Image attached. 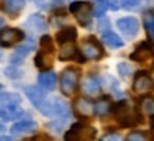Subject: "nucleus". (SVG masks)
Wrapping results in <instances>:
<instances>
[{"instance_id":"obj_1","label":"nucleus","mask_w":154,"mask_h":141,"mask_svg":"<svg viewBox=\"0 0 154 141\" xmlns=\"http://www.w3.org/2000/svg\"><path fill=\"white\" fill-rule=\"evenodd\" d=\"M113 114L121 127H133L141 123V114L137 110L131 109L126 101H120L113 107Z\"/></svg>"},{"instance_id":"obj_2","label":"nucleus","mask_w":154,"mask_h":141,"mask_svg":"<svg viewBox=\"0 0 154 141\" xmlns=\"http://www.w3.org/2000/svg\"><path fill=\"white\" fill-rule=\"evenodd\" d=\"M97 131L84 123L73 124L64 134V141H94Z\"/></svg>"},{"instance_id":"obj_3","label":"nucleus","mask_w":154,"mask_h":141,"mask_svg":"<svg viewBox=\"0 0 154 141\" xmlns=\"http://www.w3.org/2000/svg\"><path fill=\"white\" fill-rule=\"evenodd\" d=\"M40 111L46 115L50 117H57V118H69V109H67V104L61 100V98L53 97L50 100H44V103L40 107Z\"/></svg>"},{"instance_id":"obj_4","label":"nucleus","mask_w":154,"mask_h":141,"mask_svg":"<svg viewBox=\"0 0 154 141\" xmlns=\"http://www.w3.org/2000/svg\"><path fill=\"white\" fill-rule=\"evenodd\" d=\"M79 77H80V73L73 67H67L66 70H63L60 77V88L66 97L74 96L79 86Z\"/></svg>"},{"instance_id":"obj_5","label":"nucleus","mask_w":154,"mask_h":141,"mask_svg":"<svg viewBox=\"0 0 154 141\" xmlns=\"http://www.w3.org/2000/svg\"><path fill=\"white\" fill-rule=\"evenodd\" d=\"M70 11L76 16L77 22L84 27L91 23V6L86 2H73L70 5Z\"/></svg>"},{"instance_id":"obj_6","label":"nucleus","mask_w":154,"mask_h":141,"mask_svg":"<svg viewBox=\"0 0 154 141\" xmlns=\"http://www.w3.org/2000/svg\"><path fill=\"white\" fill-rule=\"evenodd\" d=\"M24 37L22 30L13 27H5L0 30V46L2 47H11L14 44L20 43Z\"/></svg>"},{"instance_id":"obj_7","label":"nucleus","mask_w":154,"mask_h":141,"mask_svg":"<svg viewBox=\"0 0 154 141\" xmlns=\"http://www.w3.org/2000/svg\"><path fill=\"white\" fill-rule=\"evenodd\" d=\"M82 54L84 56V59L88 60H99L103 56V49L99 44V41L94 37L86 38L82 44Z\"/></svg>"},{"instance_id":"obj_8","label":"nucleus","mask_w":154,"mask_h":141,"mask_svg":"<svg viewBox=\"0 0 154 141\" xmlns=\"http://www.w3.org/2000/svg\"><path fill=\"white\" fill-rule=\"evenodd\" d=\"M154 88V81L151 80V77L144 73V71H140L136 74L134 77V81H133V90L137 94H146V93L151 91Z\"/></svg>"},{"instance_id":"obj_9","label":"nucleus","mask_w":154,"mask_h":141,"mask_svg":"<svg viewBox=\"0 0 154 141\" xmlns=\"http://www.w3.org/2000/svg\"><path fill=\"white\" fill-rule=\"evenodd\" d=\"M117 27L120 29V32L126 37L131 38L134 36H137L138 33V20L136 17H131V16L121 17V19L117 20Z\"/></svg>"},{"instance_id":"obj_10","label":"nucleus","mask_w":154,"mask_h":141,"mask_svg":"<svg viewBox=\"0 0 154 141\" xmlns=\"http://www.w3.org/2000/svg\"><path fill=\"white\" fill-rule=\"evenodd\" d=\"M74 111H76V114L80 118H88V117H91L96 113L93 103L84 97L77 98L74 101Z\"/></svg>"},{"instance_id":"obj_11","label":"nucleus","mask_w":154,"mask_h":141,"mask_svg":"<svg viewBox=\"0 0 154 141\" xmlns=\"http://www.w3.org/2000/svg\"><path fill=\"white\" fill-rule=\"evenodd\" d=\"M24 93H26V96L29 97V100L32 101V103L40 109L42 107V104L44 103V100H46V96H44L43 90H42V87H36V86H29L24 88Z\"/></svg>"},{"instance_id":"obj_12","label":"nucleus","mask_w":154,"mask_h":141,"mask_svg":"<svg viewBox=\"0 0 154 141\" xmlns=\"http://www.w3.org/2000/svg\"><path fill=\"white\" fill-rule=\"evenodd\" d=\"M151 57H153V50H151V47H150L149 44H146V43L138 46L137 49L131 53V56H130V59L137 61V63H146Z\"/></svg>"},{"instance_id":"obj_13","label":"nucleus","mask_w":154,"mask_h":141,"mask_svg":"<svg viewBox=\"0 0 154 141\" xmlns=\"http://www.w3.org/2000/svg\"><path fill=\"white\" fill-rule=\"evenodd\" d=\"M37 128V124L33 120H22V121H17L11 125L10 133L13 136H19L23 133H29V131H34Z\"/></svg>"},{"instance_id":"obj_14","label":"nucleus","mask_w":154,"mask_h":141,"mask_svg":"<svg viewBox=\"0 0 154 141\" xmlns=\"http://www.w3.org/2000/svg\"><path fill=\"white\" fill-rule=\"evenodd\" d=\"M34 63H36V67L40 69V70H49L51 64H53V53H49V51H38L36 57H34Z\"/></svg>"},{"instance_id":"obj_15","label":"nucleus","mask_w":154,"mask_h":141,"mask_svg":"<svg viewBox=\"0 0 154 141\" xmlns=\"http://www.w3.org/2000/svg\"><path fill=\"white\" fill-rule=\"evenodd\" d=\"M33 47H34L33 40H30L29 43L22 44L20 47H17L16 51H14V54L11 56V63H13V64H19V63H22L23 60H24V57H27L29 53L33 50Z\"/></svg>"},{"instance_id":"obj_16","label":"nucleus","mask_w":154,"mask_h":141,"mask_svg":"<svg viewBox=\"0 0 154 141\" xmlns=\"http://www.w3.org/2000/svg\"><path fill=\"white\" fill-rule=\"evenodd\" d=\"M101 37H103V41H104L109 47L111 49H120L123 47V40H121L114 32H111V29H107V30H103L101 32Z\"/></svg>"},{"instance_id":"obj_17","label":"nucleus","mask_w":154,"mask_h":141,"mask_svg":"<svg viewBox=\"0 0 154 141\" xmlns=\"http://www.w3.org/2000/svg\"><path fill=\"white\" fill-rule=\"evenodd\" d=\"M38 86L43 90H53L56 86V74L53 71H42L38 74Z\"/></svg>"},{"instance_id":"obj_18","label":"nucleus","mask_w":154,"mask_h":141,"mask_svg":"<svg viewBox=\"0 0 154 141\" xmlns=\"http://www.w3.org/2000/svg\"><path fill=\"white\" fill-rule=\"evenodd\" d=\"M77 37V30L74 27H64L61 29L60 32L56 34V40L57 43L60 44H66V43H73Z\"/></svg>"},{"instance_id":"obj_19","label":"nucleus","mask_w":154,"mask_h":141,"mask_svg":"<svg viewBox=\"0 0 154 141\" xmlns=\"http://www.w3.org/2000/svg\"><path fill=\"white\" fill-rule=\"evenodd\" d=\"M59 57H60V60L77 59V57H79V50H77V47L73 43H66V44H63V47H61V50H60V54H59ZM79 60H80V63H83V61H84V59H82V57H79Z\"/></svg>"},{"instance_id":"obj_20","label":"nucleus","mask_w":154,"mask_h":141,"mask_svg":"<svg viewBox=\"0 0 154 141\" xmlns=\"http://www.w3.org/2000/svg\"><path fill=\"white\" fill-rule=\"evenodd\" d=\"M20 114H23L20 106H13V107L0 106V120H3V121L14 120V118H17Z\"/></svg>"},{"instance_id":"obj_21","label":"nucleus","mask_w":154,"mask_h":141,"mask_svg":"<svg viewBox=\"0 0 154 141\" xmlns=\"http://www.w3.org/2000/svg\"><path fill=\"white\" fill-rule=\"evenodd\" d=\"M101 90V84L97 76H88L84 81V91L88 96H97Z\"/></svg>"},{"instance_id":"obj_22","label":"nucleus","mask_w":154,"mask_h":141,"mask_svg":"<svg viewBox=\"0 0 154 141\" xmlns=\"http://www.w3.org/2000/svg\"><path fill=\"white\" fill-rule=\"evenodd\" d=\"M20 103H22V98L19 97L17 94H13V93L0 94V106L13 107V106H20Z\"/></svg>"},{"instance_id":"obj_23","label":"nucleus","mask_w":154,"mask_h":141,"mask_svg":"<svg viewBox=\"0 0 154 141\" xmlns=\"http://www.w3.org/2000/svg\"><path fill=\"white\" fill-rule=\"evenodd\" d=\"M94 111L99 115H106L111 111V103L109 98H101L99 103L94 106Z\"/></svg>"},{"instance_id":"obj_24","label":"nucleus","mask_w":154,"mask_h":141,"mask_svg":"<svg viewBox=\"0 0 154 141\" xmlns=\"http://www.w3.org/2000/svg\"><path fill=\"white\" fill-rule=\"evenodd\" d=\"M144 27H146L149 37L154 41V13H146L144 14Z\"/></svg>"},{"instance_id":"obj_25","label":"nucleus","mask_w":154,"mask_h":141,"mask_svg":"<svg viewBox=\"0 0 154 141\" xmlns=\"http://www.w3.org/2000/svg\"><path fill=\"white\" fill-rule=\"evenodd\" d=\"M26 26H30V29L34 30H42L44 29V20L40 14H33V16L29 17V20L26 22Z\"/></svg>"},{"instance_id":"obj_26","label":"nucleus","mask_w":154,"mask_h":141,"mask_svg":"<svg viewBox=\"0 0 154 141\" xmlns=\"http://www.w3.org/2000/svg\"><path fill=\"white\" fill-rule=\"evenodd\" d=\"M140 109H141L143 113L154 117V98L153 97H144L143 100L140 101Z\"/></svg>"},{"instance_id":"obj_27","label":"nucleus","mask_w":154,"mask_h":141,"mask_svg":"<svg viewBox=\"0 0 154 141\" xmlns=\"http://www.w3.org/2000/svg\"><path fill=\"white\" fill-rule=\"evenodd\" d=\"M40 46H42L43 51H49V53L54 51V44H53V40H51L50 36H43L42 40H40Z\"/></svg>"},{"instance_id":"obj_28","label":"nucleus","mask_w":154,"mask_h":141,"mask_svg":"<svg viewBox=\"0 0 154 141\" xmlns=\"http://www.w3.org/2000/svg\"><path fill=\"white\" fill-rule=\"evenodd\" d=\"M7 9L6 10L9 11V13H17L19 10H22L23 7V2L22 0H9L7 2Z\"/></svg>"},{"instance_id":"obj_29","label":"nucleus","mask_w":154,"mask_h":141,"mask_svg":"<svg viewBox=\"0 0 154 141\" xmlns=\"http://www.w3.org/2000/svg\"><path fill=\"white\" fill-rule=\"evenodd\" d=\"M126 141H149L147 136L141 133V131H131L128 136H127Z\"/></svg>"},{"instance_id":"obj_30","label":"nucleus","mask_w":154,"mask_h":141,"mask_svg":"<svg viewBox=\"0 0 154 141\" xmlns=\"http://www.w3.org/2000/svg\"><path fill=\"white\" fill-rule=\"evenodd\" d=\"M117 69H119V73L121 74V77H124V78L130 76L133 71V67L128 63H120V64L117 66Z\"/></svg>"},{"instance_id":"obj_31","label":"nucleus","mask_w":154,"mask_h":141,"mask_svg":"<svg viewBox=\"0 0 154 141\" xmlns=\"http://www.w3.org/2000/svg\"><path fill=\"white\" fill-rule=\"evenodd\" d=\"M107 9H109V7H107L104 0H100L99 3H97V6H96V9H94V14H96V16H103Z\"/></svg>"},{"instance_id":"obj_32","label":"nucleus","mask_w":154,"mask_h":141,"mask_svg":"<svg viewBox=\"0 0 154 141\" xmlns=\"http://www.w3.org/2000/svg\"><path fill=\"white\" fill-rule=\"evenodd\" d=\"M140 2H141V0H120V5H121V7H124V9H133V7H136Z\"/></svg>"},{"instance_id":"obj_33","label":"nucleus","mask_w":154,"mask_h":141,"mask_svg":"<svg viewBox=\"0 0 154 141\" xmlns=\"http://www.w3.org/2000/svg\"><path fill=\"white\" fill-rule=\"evenodd\" d=\"M101 141H123V138L119 134H116V133H109V134H106L101 138Z\"/></svg>"},{"instance_id":"obj_34","label":"nucleus","mask_w":154,"mask_h":141,"mask_svg":"<svg viewBox=\"0 0 154 141\" xmlns=\"http://www.w3.org/2000/svg\"><path fill=\"white\" fill-rule=\"evenodd\" d=\"M106 5H107V7L109 9H111V10H119L120 9V0H104Z\"/></svg>"},{"instance_id":"obj_35","label":"nucleus","mask_w":154,"mask_h":141,"mask_svg":"<svg viewBox=\"0 0 154 141\" xmlns=\"http://www.w3.org/2000/svg\"><path fill=\"white\" fill-rule=\"evenodd\" d=\"M0 141H13V140H11V137H9V136H2L0 137Z\"/></svg>"},{"instance_id":"obj_36","label":"nucleus","mask_w":154,"mask_h":141,"mask_svg":"<svg viewBox=\"0 0 154 141\" xmlns=\"http://www.w3.org/2000/svg\"><path fill=\"white\" fill-rule=\"evenodd\" d=\"M151 136H153V140H154V118H153V123H151Z\"/></svg>"},{"instance_id":"obj_37","label":"nucleus","mask_w":154,"mask_h":141,"mask_svg":"<svg viewBox=\"0 0 154 141\" xmlns=\"http://www.w3.org/2000/svg\"><path fill=\"white\" fill-rule=\"evenodd\" d=\"M2 131H5V125L0 123V133H2Z\"/></svg>"},{"instance_id":"obj_38","label":"nucleus","mask_w":154,"mask_h":141,"mask_svg":"<svg viewBox=\"0 0 154 141\" xmlns=\"http://www.w3.org/2000/svg\"><path fill=\"white\" fill-rule=\"evenodd\" d=\"M23 141H36V138H27V140H23Z\"/></svg>"},{"instance_id":"obj_39","label":"nucleus","mask_w":154,"mask_h":141,"mask_svg":"<svg viewBox=\"0 0 154 141\" xmlns=\"http://www.w3.org/2000/svg\"><path fill=\"white\" fill-rule=\"evenodd\" d=\"M2 24H3V19H0V26H2Z\"/></svg>"},{"instance_id":"obj_40","label":"nucleus","mask_w":154,"mask_h":141,"mask_svg":"<svg viewBox=\"0 0 154 141\" xmlns=\"http://www.w3.org/2000/svg\"><path fill=\"white\" fill-rule=\"evenodd\" d=\"M0 59H2V51H0Z\"/></svg>"}]
</instances>
